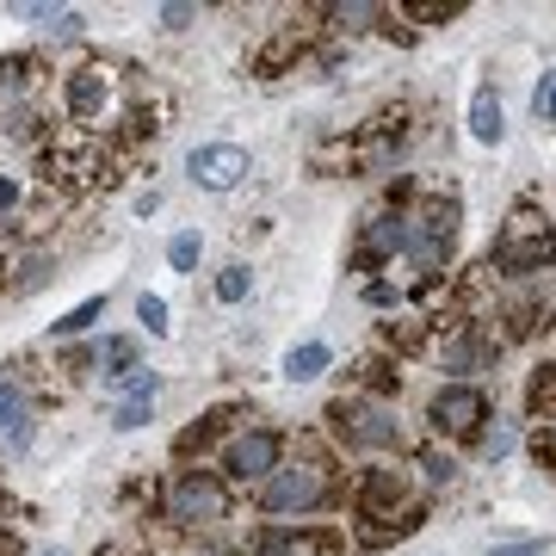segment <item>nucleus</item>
Segmentation results:
<instances>
[{
	"label": "nucleus",
	"instance_id": "4be33fe9",
	"mask_svg": "<svg viewBox=\"0 0 556 556\" xmlns=\"http://www.w3.org/2000/svg\"><path fill=\"white\" fill-rule=\"evenodd\" d=\"M217 298H223V303H241V298H248V266H223Z\"/></svg>",
	"mask_w": 556,
	"mask_h": 556
},
{
	"label": "nucleus",
	"instance_id": "4468645a",
	"mask_svg": "<svg viewBox=\"0 0 556 556\" xmlns=\"http://www.w3.org/2000/svg\"><path fill=\"white\" fill-rule=\"evenodd\" d=\"M396 248H408V223H402V217H378V229L365 236V254H396Z\"/></svg>",
	"mask_w": 556,
	"mask_h": 556
},
{
	"label": "nucleus",
	"instance_id": "a211bd4d",
	"mask_svg": "<svg viewBox=\"0 0 556 556\" xmlns=\"http://www.w3.org/2000/svg\"><path fill=\"white\" fill-rule=\"evenodd\" d=\"M149 408H155V396H130V402H118V408H112V427H118V433H137L142 420H149Z\"/></svg>",
	"mask_w": 556,
	"mask_h": 556
},
{
	"label": "nucleus",
	"instance_id": "5701e85b",
	"mask_svg": "<svg viewBox=\"0 0 556 556\" xmlns=\"http://www.w3.org/2000/svg\"><path fill=\"white\" fill-rule=\"evenodd\" d=\"M532 118H538V124H551V118H556V75L538 80V93H532Z\"/></svg>",
	"mask_w": 556,
	"mask_h": 556
},
{
	"label": "nucleus",
	"instance_id": "cd10ccee",
	"mask_svg": "<svg viewBox=\"0 0 556 556\" xmlns=\"http://www.w3.org/2000/svg\"><path fill=\"white\" fill-rule=\"evenodd\" d=\"M192 20H199V7H161V25H174V31L192 25Z\"/></svg>",
	"mask_w": 556,
	"mask_h": 556
},
{
	"label": "nucleus",
	"instance_id": "f3484780",
	"mask_svg": "<svg viewBox=\"0 0 556 556\" xmlns=\"http://www.w3.org/2000/svg\"><path fill=\"white\" fill-rule=\"evenodd\" d=\"M100 358H105V371L118 378V371H130V365H137V340H130V334H112V340L100 346Z\"/></svg>",
	"mask_w": 556,
	"mask_h": 556
},
{
	"label": "nucleus",
	"instance_id": "aec40b11",
	"mask_svg": "<svg viewBox=\"0 0 556 556\" xmlns=\"http://www.w3.org/2000/svg\"><path fill=\"white\" fill-rule=\"evenodd\" d=\"M25 80H31V56H7L0 62V100H13Z\"/></svg>",
	"mask_w": 556,
	"mask_h": 556
},
{
	"label": "nucleus",
	"instance_id": "9d476101",
	"mask_svg": "<svg viewBox=\"0 0 556 556\" xmlns=\"http://www.w3.org/2000/svg\"><path fill=\"white\" fill-rule=\"evenodd\" d=\"M0 445L7 452H25L31 445V408H25L20 383H7V378H0Z\"/></svg>",
	"mask_w": 556,
	"mask_h": 556
},
{
	"label": "nucleus",
	"instance_id": "39448f33",
	"mask_svg": "<svg viewBox=\"0 0 556 556\" xmlns=\"http://www.w3.org/2000/svg\"><path fill=\"white\" fill-rule=\"evenodd\" d=\"M334 420H340V439H346V445H365V452L402 439V420L390 415V408H378V402H340Z\"/></svg>",
	"mask_w": 556,
	"mask_h": 556
},
{
	"label": "nucleus",
	"instance_id": "1a4fd4ad",
	"mask_svg": "<svg viewBox=\"0 0 556 556\" xmlns=\"http://www.w3.org/2000/svg\"><path fill=\"white\" fill-rule=\"evenodd\" d=\"M112 105V75L105 68H75L68 75V112H75L80 124H93Z\"/></svg>",
	"mask_w": 556,
	"mask_h": 556
},
{
	"label": "nucleus",
	"instance_id": "ddd939ff",
	"mask_svg": "<svg viewBox=\"0 0 556 556\" xmlns=\"http://www.w3.org/2000/svg\"><path fill=\"white\" fill-rule=\"evenodd\" d=\"M495 358V340H477V334H464L445 346V371H477V365H489Z\"/></svg>",
	"mask_w": 556,
	"mask_h": 556
},
{
	"label": "nucleus",
	"instance_id": "bb28decb",
	"mask_svg": "<svg viewBox=\"0 0 556 556\" xmlns=\"http://www.w3.org/2000/svg\"><path fill=\"white\" fill-rule=\"evenodd\" d=\"M489 556H544V544L538 538H519V544H495Z\"/></svg>",
	"mask_w": 556,
	"mask_h": 556
},
{
	"label": "nucleus",
	"instance_id": "f257e3e1",
	"mask_svg": "<svg viewBox=\"0 0 556 556\" xmlns=\"http://www.w3.org/2000/svg\"><path fill=\"white\" fill-rule=\"evenodd\" d=\"M495 260H501V273H544L556 260V236H551V223L538 217V211H519L507 229H501L495 241Z\"/></svg>",
	"mask_w": 556,
	"mask_h": 556
},
{
	"label": "nucleus",
	"instance_id": "412c9836",
	"mask_svg": "<svg viewBox=\"0 0 556 556\" xmlns=\"http://www.w3.org/2000/svg\"><path fill=\"white\" fill-rule=\"evenodd\" d=\"M532 408H538V415H551V408H556V365H544V371L532 378Z\"/></svg>",
	"mask_w": 556,
	"mask_h": 556
},
{
	"label": "nucleus",
	"instance_id": "9b49d317",
	"mask_svg": "<svg viewBox=\"0 0 556 556\" xmlns=\"http://www.w3.org/2000/svg\"><path fill=\"white\" fill-rule=\"evenodd\" d=\"M328 365H334L328 340H303V346H291V353H285V378H291V383H316Z\"/></svg>",
	"mask_w": 556,
	"mask_h": 556
},
{
	"label": "nucleus",
	"instance_id": "dca6fc26",
	"mask_svg": "<svg viewBox=\"0 0 556 556\" xmlns=\"http://www.w3.org/2000/svg\"><path fill=\"white\" fill-rule=\"evenodd\" d=\"M31 20L43 25V38H80V13H50V7H31Z\"/></svg>",
	"mask_w": 556,
	"mask_h": 556
},
{
	"label": "nucleus",
	"instance_id": "7ed1b4c3",
	"mask_svg": "<svg viewBox=\"0 0 556 556\" xmlns=\"http://www.w3.org/2000/svg\"><path fill=\"white\" fill-rule=\"evenodd\" d=\"M452 241H457V204L452 199H433L415 223H408V254H415L427 273H433V266H445Z\"/></svg>",
	"mask_w": 556,
	"mask_h": 556
},
{
	"label": "nucleus",
	"instance_id": "6ab92c4d",
	"mask_svg": "<svg viewBox=\"0 0 556 556\" xmlns=\"http://www.w3.org/2000/svg\"><path fill=\"white\" fill-rule=\"evenodd\" d=\"M199 248H204V241L192 236V229L174 236V241H167V266H174V273H192V266H199Z\"/></svg>",
	"mask_w": 556,
	"mask_h": 556
},
{
	"label": "nucleus",
	"instance_id": "423d86ee",
	"mask_svg": "<svg viewBox=\"0 0 556 556\" xmlns=\"http://www.w3.org/2000/svg\"><path fill=\"white\" fill-rule=\"evenodd\" d=\"M186 174L199 179L204 192H229V186H241V174H248V149H241V142H204V149L186 155Z\"/></svg>",
	"mask_w": 556,
	"mask_h": 556
},
{
	"label": "nucleus",
	"instance_id": "393cba45",
	"mask_svg": "<svg viewBox=\"0 0 556 556\" xmlns=\"http://www.w3.org/2000/svg\"><path fill=\"white\" fill-rule=\"evenodd\" d=\"M130 396H161V378L155 371H130V378H124V402Z\"/></svg>",
	"mask_w": 556,
	"mask_h": 556
},
{
	"label": "nucleus",
	"instance_id": "0eeeda50",
	"mask_svg": "<svg viewBox=\"0 0 556 556\" xmlns=\"http://www.w3.org/2000/svg\"><path fill=\"white\" fill-rule=\"evenodd\" d=\"M482 420H489V402H482V390H470V383H452V390H439L433 396V427L439 433L470 439Z\"/></svg>",
	"mask_w": 556,
	"mask_h": 556
},
{
	"label": "nucleus",
	"instance_id": "f8f14e48",
	"mask_svg": "<svg viewBox=\"0 0 556 556\" xmlns=\"http://www.w3.org/2000/svg\"><path fill=\"white\" fill-rule=\"evenodd\" d=\"M470 137H477V142H501V100H495V87H477V93H470Z\"/></svg>",
	"mask_w": 556,
	"mask_h": 556
},
{
	"label": "nucleus",
	"instance_id": "b1692460",
	"mask_svg": "<svg viewBox=\"0 0 556 556\" xmlns=\"http://www.w3.org/2000/svg\"><path fill=\"white\" fill-rule=\"evenodd\" d=\"M137 316H142V328H149V334H167V303H161V298H142Z\"/></svg>",
	"mask_w": 556,
	"mask_h": 556
},
{
	"label": "nucleus",
	"instance_id": "20e7f679",
	"mask_svg": "<svg viewBox=\"0 0 556 556\" xmlns=\"http://www.w3.org/2000/svg\"><path fill=\"white\" fill-rule=\"evenodd\" d=\"M229 514V495H223V482L211 470H186L174 482V519L179 526H211V519Z\"/></svg>",
	"mask_w": 556,
	"mask_h": 556
},
{
	"label": "nucleus",
	"instance_id": "a878e982",
	"mask_svg": "<svg viewBox=\"0 0 556 556\" xmlns=\"http://www.w3.org/2000/svg\"><path fill=\"white\" fill-rule=\"evenodd\" d=\"M420 470H427L433 482H452V477H457V464H452V457H439V452H427V457H420Z\"/></svg>",
	"mask_w": 556,
	"mask_h": 556
},
{
	"label": "nucleus",
	"instance_id": "7c9ffc66",
	"mask_svg": "<svg viewBox=\"0 0 556 556\" xmlns=\"http://www.w3.org/2000/svg\"><path fill=\"white\" fill-rule=\"evenodd\" d=\"M38 556H68V551H56V544H50V551H38Z\"/></svg>",
	"mask_w": 556,
	"mask_h": 556
},
{
	"label": "nucleus",
	"instance_id": "c85d7f7f",
	"mask_svg": "<svg viewBox=\"0 0 556 556\" xmlns=\"http://www.w3.org/2000/svg\"><path fill=\"white\" fill-rule=\"evenodd\" d=\"M507 452H514V433H507V427H501V433L489 439V457H507Z\"/></svg>",
	"mask_w": 556,
	"mask_h": 556
},
{
	"label": "nucleus",
	"instance_id": "f03ea898",
	"mask_svg": "<svg viewBox=\"0 0 556 556\" xmlns=\"http://www.w3.org/2000/svg\"><path fill=\"white\" fill-rule=\"evenodd\" d=\"M328 501V477H321L316 464H278L266 489H260V507L266 514H309Z\"/></svg>",
	"mask_w": 556,
	"mask_h": 556
},
{
	"label": "nucleus",
	"instance_id": "2eb2a0df",
	"mask_svg": "<svg viewBox=\"0 0 556 556\" xmlns=\"http://www.w3.org/2000/svg\"><path fill=\"white\" fill-rule=\"evenodd\" d=\"M100 316H105V298H87V303H75V309H68V316H62L56 328H50V334H56V340H68V334H87V328H93Z\"/></svg>",
	"mask_w": 556,
	"mask_h": 556
},
{
	"label": "nucleus",
	"instance_id": "6e6552de",
	"mask_svg": "<svg viewBox=\"0 0 556 556\" xmlns=\"http://www.w3.org/2000/svg\"><path fill=\"white\" fill-rule=\"evenodd\" d=\"M278 452H285V445H278V433H266V427H260V433H241L236 445H229V457H223V464H229V477H273L278 470Z\"/></svg>",
	"mask_w": 556,
	"mask_h": 556
},
{
	"label": "nucleus",
	"instance_id": "c756f323",
	"mask_svg": "<svg viewBox=\"0 0 556 556\" xmlns=\"http://www.w3.org/2000/svg\"><path fill=\"white\" fill-rule=\"evenodd\" d=\"M7 204H20V179L0 174V211H7Z\"/></svg>",
	"mask_w": 556,
	"mask_h": 556
}]
</instances>
